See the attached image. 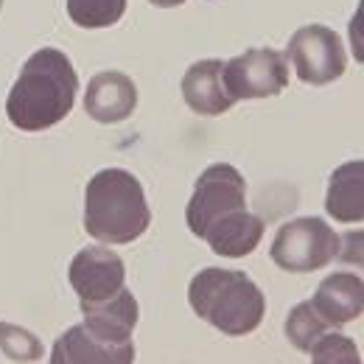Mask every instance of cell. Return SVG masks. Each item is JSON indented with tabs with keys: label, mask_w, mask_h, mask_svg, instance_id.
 <instances>
[{
	"label": "cell",
	"mask_w": 364,
	"mask_h": 364,
	"mask_svg": "<svg viewBox=\"0 0 364 364\" xmlns=\"http://www.w3.org/2000/svg\"><path fill=\"white\" fill-rule=\"evenodd\" d=\"M314 311L333 328L362 317L364 311V283L353 272H333L319 283L317 294L311 300Z\"/></svg>",
	"instance_id": "13"
},
{
	"label": "cell",
	"mask_w": 364,
	"mask_h": 364,
	"mask_svg": "<svg viewBox=\"0 0 364 364\" xmlns=\"http://www.w3.org/2000/svg\"><path fill=\"white\" fill-rule=\"evenodd\" d=\"M76 90L79 76L70 59L56 48H40L28 56L9 92L6 115L23 132H43L70 115Z\"/></svg>",
	"instance_id": "1"
},
{
	"label": "cell",
	"mask_w": 364,
	"mask_h": 364,
	"mask_svg": "<svg viewBox=\"0 0 364 364\" xmlns=\"http://www.w3.org/2000/svg\"><path fill=\"white\" fill-rule=\"evenodd\" d=\"M127 11V0H68V14L82 28H109Z\"/></svg>",
	"instance_id": "17"
},
{
	"label": "cell",
	"mask_w": 364,
	"mask_h": 364,
	"mask_svg": "<svg viewBox=\"0 0 364 364\" xmlns=\"http://www.w3.org/2000/svg\"><path fill=\"white\" fill-rule=\"evenodd\" d=\"M53 364H132L135 362V345H109L98 336H92L85 325L68 328L50 353Z\"/></svg>",
	"instance_id": "10"
},
{
	"label": "cell",
	"mask_w": 364,
	"mask_h": 364,
	"mask_svg": "<svg viewBox=\"0 0 364 364\" xmlns=\"http://www.w3.org/2000/svg\"><path fill=\"white\" fill-rule=\"evenodd\" d=\"M188 303L196 317L228 336L252 333L267 314L264 291L235 269H202L188 286Z\"/></svg>",
	"instance_id": "3"
},
{
	"label": "cell",
	"mask_w": 364,
	"mask_h": 364,
	"mask_svg": "<svg viewBox=\"0 0 364 364\" xmlns=\"http://www.w3.org/2000/svg\"><path fill=\"white\" fill-rule=\"evenodd\" d=\"M85 328L92 336L109 342V345H127L132 342V331L137 325V300L129 289H121L109 300L101 303H82Z\"/></svg>",
	"instance_id": "11"
},
{
	"label": "cell",
	"mask_w": 364,
	"mask_h": 364,
	"mask_svg": "<svg viewBox=\"0 0 364 364\" xmlns=\"http://www.w3.org/2000/svg\"><path fill=\"white\" fill-rule=\"evenodd\" d=\"M286 59L294 65L297 79L311 87L336 82L348 68L345 46L328 26H303L294 31L286 48Z\"/></svg>",
	"instance_id": "6"
},
{
	"label": "cell",
	"mask_w": 364,
	"mask_h": 364,
	"mask_svg": "<svg viewBox=\"0 0 364 364\" xmlns=\"http://www.w3.org/2000/svg\"><path fill=\"white\" fill-rule=\"evenodd\" d=\"M0 6H3V0H0Z\"/></svg>",
	"instance_id": "21"
},
{
	"label": "cell",
	"mask_w": 364,
	"mask_h": 364,
	"mask_svg": "<svg viewBox=\"0 0 364 364\" xmlns=\"http://www.w3.org/2000/svg\"><path fill=\"white\" fill-rule=\"evenodd\" d=\"M264 230H267L264 219L247 213V208H244V210H232L228 216H222L219 222H213L202 238L222 258H244V255L255 252V247L264 238Z\"/></svg>",
	"instance_id": "14"
},
{
	"label": "cell",
	"mask_w": 364,
	"mask_h": 364,
	"mask_svg": "<svg viewBox=\"0 0 364 364\" xmlns=\"http://www.w3.org/2000/svg\"><path fill=\"white\" fill-rule=\"evenodd\" d=\"M137 107L135 82L121 70L95 73L85 90V112L98 124L127 121Z\"/></svg>",
	"instance_id": "9"
},
{
	"label": "cell",
	"mask_w": 364,
	"mask_h": 364,
	"mask_svg": "<svg viewBox=\"0 0 364 364\" xmlns=\"http://www.w3.org/2000/svg\"><path fill=\"white\" fill-rule=\"evenodd\" d=\"M68 277L82 303H101L124 289L127 267L121 255L107 247H85L70 261Z\"/></svg>",
	"instance_id": "8"
},
{
	"label": "cell",
	"mask_w": 364,
	"mask_h": 364,
	"mask_svg": "<svg viewBox=\"0 0 364 364\" xmlns=\"http://www.w3.org/2000/svg\"><path fill=\"white\" fill-rule=\"evenodd\" d=\"M328 331H333V325L319 317L311 303H297L286 319V336L303 353H309Z\"/></svg>",
	"instance_id": "16"
},
{
	"label": "cell",
	"mask_w": 364,
	"mask_h": 364,
	"mask_svg": "<svg viewBox=\"0 0 364 364\" xmlns=\"http://www.w3.org/2000/svg\"><path fill=\"white\" fill-rule=\"evenodd\" d=\"M325 210L331 219L353 225L364 219V163L353 160L339 166L331 182H328V196H325Z\"/></svg>",
	"instance_id": "15"
},
{
	"label": "cell",
	"mask_w": 364,
	"mask_h": 364,
	"mask_svg": "<svg viewBox=\"0 0 364 364\" xmlns=\"http://www.w3.org/2000/svg\"><path fill=\"white\" fill-rule=\"evenodd\" d=\"M151 225V210L135 174L104 168L87 182L85 230L101 244H132Z\"/></svg>",
	"instance_id": "2"
},
{
	"label": "cell",
	"mask_w": 364,
	"mask_h": 364,
	"mask_svg": "<svg viewBox=\"0 0 364 364\" xmlns=\"http://www.w3.org/2000/svg\"><path fill=\"white\" fill-rule=\"evenodd\" d=\"M225 87L235 101L272 98L289 87L286 56L274 48H250L241 56L225 62Z\"/></svg>",
	"instance_id": "7"
},
{
	"label": "cell",
	"mask_w": 364,
	"mask_h": 364,
	"mask_svg": "<svg viewBox=\"0 0 364 364\" xmlns=\"http://www.w3.org/2000/svg\"><path fill=\"white\" fill-rule=\"evenodd\" d=\"M244 208H247V182L241 177V171L232 168L230 163H216L205 168L202 177L196 180L185 219L191 232L202 238L213 222Z\"/></svg>",
	"instance_id": "5"
},
{
	"label": "cell",
	"mask_w": 364,
	"mask_h": 364,
	"mask_svg": "<svg viewBox=\"0 0 364 364\" xmlns=\"http://www.w3.org/2000/svg\"><path fill=\"white\" fill-rule=\"evenodd\" d=\"M0 350L11 362H37L43 356V342L34 333H28L26 328L0 322Z\"/></svg>",
	"instance_id": "18"
},
{
	"label": "cell",
	"mask_w": 364,
	"mask_h": 364,
	"mask_svg": "<svg viewBox=\"0 0 364 364\" xmlns=\"http://www.w3.org/2000/svg\"><path fill=\"white\" fill-rule=\"evenodd\" d=\"M309 353H311V359L317 364H325V362L359 364V350H356V345H353L348 336H342L336 328L328 331Z\"/></svg>",
	"instance_id": "19"
},
{
	"label": "cell",
	"mask_w": 364,
	"mask_h": 364,
	"mask_svg": "<svg viewBox=\"0 0 364 364\" xmlns=\"http://www.w3.org/2000/svg\"><path fill=\"white\" fill-rule=\"evenodd\" d=\"M269 255L286 272H314L339 255V235L317 216L294 219L277 230Z\"/></svg>",
	"instance_id": "4"
},
{
	"label": "cell",
	"mask_w": 364,
	"mask_h": 364,
	"mask_svg": "<svg viewBox=\"0 0 364 364\" xmlns=\"http://www.w3.org/2000/svg\"><path fill=\"white\" fill-rule=\"evenodd\" d=\"M225 62L222 59H202L191 65L182 76V98L199 115H222L235 104V98L225 87Z\"/></svg>",
	"instance_id": "12"
},
{
	"label": "cell",
	"mask_w": 364,
	"mask_h": 364,
	"mask_svg": "<svg viewBox=\"0 0 364 364\" xmlns=\"http://www.w3.org/2000/svg\"><path fill=\"white\" fill-rule=\"evenodd\" d=\"M151 6H160V9H174V6H182L185 0H149Z\"/></svg>",
	"instance_id": "20"
}]
</instances>
